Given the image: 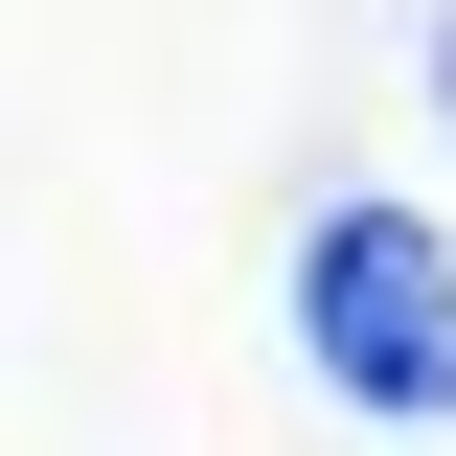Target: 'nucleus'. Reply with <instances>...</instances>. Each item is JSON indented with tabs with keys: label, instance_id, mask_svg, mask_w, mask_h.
<instances>
[{
	"label": "nucleus",
	"instance_id": "1",
	"mask_svg": "<svg viewBox=\"0 0 456 456\" xmlns=\"http://www.w3.org/2000/svg\"><path fill=\"white\" fill-rule=\"evenodd\" d=\"M297 342L365 434H456V251L411 206H320L297 228Z\"/></svg>",
	"mask_w": 456,
	"mask_h": 456
},
{
	"label": "nucleus",
	"instance_id": "2",
	"mask_svg": "<svg viewBox=\"0 0 456 456\" xmlns=\"http://www.w3.org/2000/svg\"><path fill=\"white\" fill-rule=\"evenodd\" d=\"M434 69H456V46H434Z\"/></svg>",
	"mask_w": 456,
	"mask_h": 456
}]
</instances>
